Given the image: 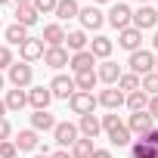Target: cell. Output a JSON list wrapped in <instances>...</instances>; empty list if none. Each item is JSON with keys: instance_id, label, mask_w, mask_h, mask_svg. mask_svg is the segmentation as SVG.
<instances>
[{"instance_id": "8fae6325", "label": "cell", "mask_w": 158, "mask_h": 158, "mask_svg": "<svg viewBox=\"0 0 158 158\" xmlns=\"http://www.w3.org/2000/svg\"><path fill=\"white\" fill-rule=\"evenodd\" d=\"M118 44H121L124 50H130V53H136V50H139V44H143V31L130 25V28H124V31L118 34Z\"/></svg>"}, {"instance_id": "2e32d148", "label": "cell", "mask_w": 158, "mask_h": 158, "mask_svg": "<svg viewBox=\"0 0 158 158\" xmlns=\"http://www.w3.org/2000/svg\"><path fill=\"white\" fill-rule=\"evenodd\" d=\"M53 13H56V19H59V22H68V19H77L81 6H77V0H59Z\"/></svg>"}, {"instance_id": "1f68e13d", "label": "cell", "mask_w": 158, "mask_h": 158, "mask_svg": "<svg viewBox=\"0 0 158 158\" xmlns=\"http://www.w3.org/2000/svg\"><path fill=\"white\" fill-rule=\"evenodd\" d=\"M139 90L146 96H158V71H149L146 77H139Z\"/></svg>"}, {"instance_id": "bcb514c9", "label": "cell", "mask_w": 158, "mask_h": 158, "mask_svg": "<svg viewBox=\"0 0 158 158\" xmlns=\"http://www.w3.org/2000/svg\"><path fill=\"white\" fill-rule=\"evenodd\" d=\"M34 158H50V155H47V152H44V155H34Z\"/></svg>"}, {"instance_id": "f546056e", "label": "cell", "mask_w": 158, "mask_h": 158, "mask_svg": "<svg viewBox=\"0 0 158 158\" xmlns=\"http://www.w3.org/2000/svg\"><path fill=\"white\" fill-rule=\"evenodd\" d=\"M109 139H112V146H130V130H127V124H118L115 130H109Z\"/></svg>"}, {"instance_id": "8d00e7d4", "label": "cell", "mask_w": 158, "mask_h": 158, "mask_svg": "<svg viewBox=\"0 0 158 158\" xmlns=\"http://www.w3.org/2000/svg\"><path fill=\"white\" fill-rule=\"evenodd\" d=\"M10 65H13V50L0 47V68H10Z\"/></svg>"}, {"instance_id": "7a4b0ae2", "label": "cell", "mask_w": 158, "mask_h": 158, "mask_svg": "<svg viewBox=\"0 0 158 158\" xmlns=\"http://www.w3.org/2000/svg\"><path fill=\"white\" fill-rule=\"evenodd\" d=\"M31 77H34V71H31L28 62H13V65H10V84H13V87L25 90V87L31 84Z\"/></svg>"}, {"instance_id": "f907efd6", "label": "cell", "mask_w": 158, "mask_h": 158, "mask_svg": "<svg viewBox=\"0 0 158 158\" xmlns=\"http://www.w3.org/2000/svg\"><path fill=\"white\" fill-rule=\"evenodd\" d=\"M96 3H109V0H96Z\"/></svg>"}, {"instance_id": "7c38bea8", "label": "cell", "mask_w": 158, "mask_h": 158, "mask_svg": "<svg viewBox=\"0 0 158 158\" xmlns=\"http://www.w3.org/2000/svg\"><path fill=\"white\" fill-rule=\"evenodd\" d=\"M44 62L50 68H62V65H68V50L65 47H47L44 50Z\"/></svg>"}, {"instance_id": "c3c4849f", "label": "cell", "mask_w": 158, "mask_h": 158, "mask_svg": "<svg viewBox=\"0 0 158 158\" xmlns=\"http://www.w3.org/2000/svg\"><path fill=\"white\" fill-rule=\"evenodd\" d=\"M155 71H158V56H155Z\"/></svg>"}, {"instance_id": "d6a6232c", "label": "cell", "mask_w": 158, "mask_h": 158, "mask_svg": "<svg viewBox=\"0 0 158 158\" xmlns=\"http://www.w3.org/2000/svg\"><path fill=\"white\" fill-rule=\"evenodd\" d=\"M118 90H121L124 96H127V93H136V90H139V77H136V74H121V77H118Z\"/></svg>"}, {"instance_id": "5bb4252c", "label": "cell", "mask_w": 158, "mask_h": 158, "mask_svg": "<svg viewBox=\"0 0 158 158\" xmlns=\"http://www.w3.org/2000/svg\"><path fill=\"white\" fill-rule=\"evenodd\" d=\"M96 102L115 112V109H121V106H124V93H121L118 87H109V90H102V93L96 96Z\"/></svg>"}, {"instance_id": "30bf717a", "label": "cell", "mask_w": 158, "mask_h": 158, "mask_svg": "<svg viewBox=\"0 0 158 158\" xmlns=\"http://www.w3.org/2000/svg\"><path fill=\"white\" fill-rule=\"evenodd\" d=\"M93 65H96V59H93L90 50H81V53L68 56V68H71L74 74H77V71H93Z\"/></svg>"}, {"instance_id": "277c9868", "label": "cell", "mask_w": 158, "mask_h": 158, "mask_svg": "<svg viewBox=\"0 0 158 158\" xmlns=\"http://www.w3.org/2000/svg\"><path fill=\"white\" fill-rule=\"evenodd\" d=\"M68 106H71L74 115H90L93 106H96V96H93V93H81V90H74L71 99H68Z\"/></svg>"}, {"instance_id": "7bdbcfd3", "label": "cell", "mask_w": 158, "mask_h": 158, "mask_svg": "<svg viewBox=\"0 0 158 158\" xmlns=\"http://www.w3.org/2000/svg\"><path fill=\"white\" fill-rule=\"evenodd\" d=\"M6 115V106H3V99H0V118H3Z\"/></svg>"}, {"instance_id": "ee69618b", "label": "cell", "mask_w": 158, "mask_h": 158, "mask_svg": "<svg viewBox=\"0 0 158 158\" xmlns=\"http://www.w3.org/2000/svg\"><path fill=\"white\" fill-rule=\"evenodd\" d=\"M152 47H155V50H158V31H155V37H152Z\"/></svg>"}, {"instance_id": "603a6c76", "label": "cell", "mask_w": 158, "mask_h": 158, "mask_svg": "<svg viewBox=\"0 0 158 158\" xmlns=\"http://www.w3.org/2000/svg\"><path fill=\"white\" fill-rule=\"evenodd\" d=\"M130 152H133V158H158V149L146 136H139L136 143H130Z\"/></svg>"}, {"instance_id": "d4e9b609", "label": "cell", "mask_w": 158, "mask_h": 158, "mask_svg": "<svg viewBox=\"0 0 158 158\" xmlns=\"http://www.w3.org/2000/svg\"><path fill=\"white\" fill-rule=\"evenodd\" d=\"M112 47H115V44H112L109 37L99 34V37L90 44V53H93V59H109V56H112Z\"/></svg>"}, {"instance_id": "ffe728a7", "label": "cell", "mask_w": 158, "mask_h": 158, "mask_svg": "<svg viewBox=\"0 0 158 158\" xmlns=\"http://www.w3.org/2000/svg\"><path fill=\"white\" fill-rule=\"evenodd\" d=\"M96 71H77L74 74V90H81V93H93V87H96Z\"/></svg>"}, {"instance_id": "44dd1931", "label": "cell", "mask_w": 158, "mask_h": 158, "mask_svg": "<svg viewBox=\"0 0 158 158\" xmlns=\"http://www.w3.org/2000/svg\"><path fill=\"white\" fill-rule=\"evenodd\" d=\"M16 25H25V28L37 25V10H34L31 3H22V6H16Z\"/></svg>"}, {"instance_id": "d590c367", "label": "cell", "mask_w": 158, "mask_h": 158, "mask_svg": "<svg viewBox=\"0 0 158 158\" xmlns=\"http://www.w3.org/2000/svg\"><path fill=\"white\" fill-rule=\"evenodd\" d=\"M99 124H102V130H106V133H109V130H115V127H118V124H121V121H118V115H115V112H112V115H106V118H102V121H99Z\"/></svg>"}, {"instance_id": "f35d334b", "label": "cell", "mask_w": 158, "mask_h": 158, "mask_svg": "<svg viewBox=\"0 0 158 158\" xmlns=\"http://www.w3.org/2000/svg\"><path fill=\"white\" fill-rule=\"evenodd\" d=\"M10 133H13L10 121H6V118H0V143H3V139H10Z\"/></svg>"}, {"instance_id": "ab89813d", "label": "cell", "mask_w": 158, "mask_h": 158, "mask_svg": "<svg viewBox=\"0 0 158 158\" xmlns=\"http://www.w3.org/2000/svg\"><path fill=\"white\" fill-rule=\"evenodd\" d=\"M146 139H149V143H152V146H155V149H158V127H152V130H149V133H146Z\"/></svg>"}, {"instance_id": "8992f818", "label": "cell", "mask_w": 158, "mask_h": 158, "mask_svg": "<svg viewBox=\"0 0 158 158\" xmlns=\"http://www.w3.org/2000/svg\"><path fill=\"white\" fill-rule=\"evenodd\" d=\"M133 28H139V31H146V28H155L158 25V10H152V6H139L136 13H133Z\"/></svg>"}, {"instance_id": "f1b7e54d", "label": "cell", "mask_w": 158, "mask_h": 158, "mask_svg": "<svg viewBox=\"0 0 158 158\" xmlns=\"http://www.w3.org/2000/svg\"><path fill=\"white\" fill-rule=\"evenodd\" d=\"M6 40H10V44H16V47H22V44L28 40V28H25V25H16V22H13V25L6 28Z\"/></svg>"}, {"instance_id": "681fc988", "label": "cell", "mask_w": 158, "mask_h": 158, "mask_svg": "<svg viewBox=\"0 0 158 158\" xmlns=\"http://www.w3.org/2000/svg\"><path fill=\"white\" fill-rule=\"evenodd\" d=\"M3 3H10V0H0V6H3Z\"/></svg>"}, {"instance_id": "836d02e7", "label": "cell", "mask_w": 158, "mask_h": 158, "mask_svg": "<svg viewBox=\"0 0 158 158\" xmlns=\"http://www.w3.org/2000/svg\"><path fill=\"white\" fill-rule=\"evenodd\" d=\"M56 3H59V0H31V6L37 10V16H44V13H53V10H56Z\"/></svg>"}, {"instance_id": "3957f363", "label": "cell", "mask_w": 158, "mask_h": 158, "mask_svg": "<svg viewBox=\"0 0 158 158\" xmlns=\"http://www.w3.org/2000/svg\"><path fill=\"white\" fill-rule=\"evenodd\" d=\"M50 93H53V99H71V93H74V77L56 74L53 81H50Z\"/></svg>"}, {"instance_id": "9c48e42d", "label": "cell", "mask_w": 158, "mask_h": 158, "mask_svg": "<svg viewBox=\"0 0 158 158\" xmlns=\"http://www.w3.org/2000/svg\"><path fill=\"white\" fill-rule=\"evenodd\" d=\"M53 139H56L59 146H74V139H77V127H74L71 121H62V124L53 127Z\"/></svg>"}, {"instance_id": "e0dca14e", "label": "cell", "mask_w": 158, "mask_h": 158, "mask_svg": "<svg viewBox=\"0 0 158 158\" xmlns=\"http://www.w3.org/2000/svg\"><path fill=\"white\" fill-rule=\"evenodd\" d=\"M96 77H99V81H106V84H118V77H121V65L112 62V59H106V62L99 65Z\"/></svg>"}, {"instance_id": "cb8c5ba5", "label": "cell", "mask_w": 158, "mask_h": 158, "mask_svg": "<svg viewBox=\"0 0 158 158\" xmlns=\"http://www.w3.org/2000/svg\"><path fill=\"white\" fill-rule=\"evenodd\" d=\"M53 127H56V118L47 109H40V112L31 115V130H53Z\"/></svg>"}, {"instance_id": "ac0fdd59", "label": "cell", "mask_w": 158, "mask_h": 158, "mask_svg": "<svg viewBox=\"0 0 158 158\" xmlns=\"http://www.w3.org/2000/svg\"><path fill=\"white\" fill-rule=\"evenodd\" d=\"M77 19H81V25H84V28H99V25L106 22V16H102L96 6H84L81 13H77Z\"/></svg>"}, {"instance_id": "7402d4cb", "label": "cell", "mask_w": 158, "mask_h": 158, "mask_svg": "<svg viewBox=\"0 0 158 158\" xmlns=\"http://www.w3.org/2000/svg\"><path fill=\"white\" fill-rule=\"evenodd\" d=\"M40 40H47V47H62V44H65V28L53 22V25L44 28V37H40Z\"/></svg>"}, {"instance_id": "4fadbf2b", "label": "cell", "mask_w": 158, "mask_h": 158, "mask_svg": "<svg viewBox=\"0 0 158 158\" xmlns=\"http://www.w3.org/2000/svg\"><path fill=\"white\" fill-rule=\"evenodd\" d=\"M50 102H53V93H50V87H34V90H28V106H34V112L47 109Z\"/></svg>"}, {"instance_id": "4dcf8cb0", "label": "cell", "mask_w": 158, "mask_h": 158, "mask_svg": "<svg viewBox=\"0 0 158 158\" xmlns=\"http://www.w3.org/2000/svg\"><path fill=\"white\" fill-rule=\"evenodd\" d=\"M65 40H68V50H71V53L87 50V34H84V31H68V34H65Z\"/></svg>"}, {"instance_id": "816d5d0a", "label": "cell", "mask_w": 158, "mask_h": 158, "mask_svg": "<svg viewBox=\"0 0 158 158\" xmlns=\"http://www.w3.org/2000/svg\"><path fill=\"white\" fill-rule=\"evenodd\" d=\"M139 3H146V0H139Z\"/></svg>"}, {"instance_id": "4316f807", "label": "cell", "mask_w": 158, "mask_h": 158, "mask_svg": "<svg viewBox=\"0 0 158 158\" xmlns=\"http://www.w3.org/2000/svg\"><path fill=\"white\" fill-rule=\"evenodd\" d=\"M90 155H93V139L77 136L74 146H71V158H90Z\"/></svg>"}, {"instance_id": "60d3db41", "label": "cell", "mask_w": 158, "mask_h": 158, "mask_svg": "<svg viewBox=\"0 0 158 158\" xmlns=\"http://www.w3.org/2000/svg\"><path fill=\"white\" fill-rule=\"evenodd\" d=\"M90 158H112V152H109V149H93Z\"/></svg>"}, {"instance_id": "e575fe53", "label": "cell", "mask_w": 158, "mask_h": 158, "mask_svg": "<svg viewBox=\"0 0 158 158\" xmlns=\"http://www.w3.org/2000/svg\"><path fill=\"white\" fill-rule=\"evenodd\" d=\"M16 143L13 139H3V143H0V158H16Z\"/></svg>"}, {"instance_id": "b9f144b4", "label": "cell", "mask_w": 158, "mask_h": 158, "mask_svg": "<svg viewBox=\"0 0 158 158\" xmlns=\"http://www.w3.org/2000/svg\"><path fill=\"white\" fill-rule=\"evenodd\" d=\"M50 158H71V155H68V152H65V149H59V152H53V155H50Z\"/></svg>"}, {"instance_id": "9a60e30c", "label": "cell", "mask_w": 158, "mask_h": 158, "mask_svg": "<svg viewBox=\"0 0 158 158\" xmlns=\"http://www.w3.org/2000/svg\"><path fill=\"white\" fill-rule=\"evenodd\" d=\"M77 130H81L87 139H96V136H99V130H102V124H99V118L90 112V115H81V124H77Z\"/></svg>"}, {"instance_id": "f6af8a7d", "label": "cell", "mask_w": 158, "mask_h": 158, "mask_svg": "<svg viewBox=\"0 0 158 158\" xmlns=\"http://www.w3.org/2000/svg\"><path fill=\"white\" fill-rule=\"evenodd\" d=\"M16 3H19V6H22V3H31V0H16Z\"/></svg>"}, {"instance_id": "52a82bcc", "label": "cell", "mask_w": 158, "mask_h": 158, "mask_svg": "<svg viewBox=\"0 0 158 158\" xmlns=\"http://www.w3.org/2000/svg\"><path fill=\"white\" fill-rule=\"evenodd\" d=\"M19 53H22V62H37V59H44V40L40 37H28L22 47H19Z\"/></svg>"}, {"instance_id": "7dc6e473", "label": "cell", "mask_w": 158, "mask_h": 158, "mask_svg": "<svg viewBox=\"0 0 158 158\" xmlns=\"http://www.w3.org/2000/svg\"><path fill=\"white\" fill-rule=\"evenodd\" d=\"M0 90H3V74H0Z\"/></svg>"}, {"instance_id": "d6986e66", "label": "cell", "mask_w": 158, "mask_h": 158, "mask_svg": "<svg viewBox=\"0 0 158 158\" xmlns=\"http://www.w3.org/2000/svg\"><path fill=\"white\" fill-rule=\"evenodd\" d=\"M13 143H16L19 152H34L40 139H37V130H19V136H16Z\"/></svg>"}, {"instance_id": "74e56055", "label": "cell", "mask_w": 158, "mask_h": 158, "mask_svg": "<svg viewBox=\"0 0 158 158\" xmlns=\"http://www.w3.org/2000/svg\"><path fill=\"white\" fill-rule=\"evenodd\" d=\"M146 112H149V118H152V121L158 118V96H149V106H146Z\"/></svg>"}, {"instance_id": "5b68a950", "label": "cell", "mask_w": 158, "mask_h": 158, "mask_svg": "<svg viewBox=\"0 0 158 158\" xmlns=\"http://www.w3.org/2000/svg\"><path fill=\"white\" fill-rule=\"evenodd\" d=\"M130 19H133V10L127 6V3H115L112 10H109V22L118 28V31H124V28H130Z\"/></svg>"}, {"instance_id": "83f0119b", "label": "cell", "mask_w": 158, "mask_h": 158, "mask_svg": "<svg viewBox=\"0 0 158 158\" xmlns=\"http://www.w3.org/2000/svg\"><path fill=\"white\" fill-rule=\"evenodd\" d=\"M124 102H127V109H130V112H146L149 96H146L143 90H136V93H127V96H124Z\"/></svg>"}, {"instance_id": "6da1fadb", "label": "cell", "mask_w": 158, "mask_h": 158, "mask_svg": "<svg viewBox=\"0 0 158 158\" xmlns=\"http://www.w3.org/2000/svg\"><path fill=\"white\" fill-rule=\"evenodd\" d=\"M130 74H136V77H146L149 71H155V56L149 53V50H136V53H130Z\"/></svg>"}, {"instance_id": "484cf974", "label": "cell", "mask_w": 158, "mask_h": 158, "mask_svg": "<svg viewBox=\"0 0 158 158\" xmlns=\"http://www.w3.org/2000/svg\"><path fill=\"white\" fill-rule=\"evenodd\" d=\"M3 106H6V109H13V112H19V109H25V106H28V93L16 87V90H10V93H6Z\"/></svg>"}, {"instance_id": "ba28073f", "label": "cell", "mask_w": 158, "mask_h": 158, "mask_svg": "<svg viewBox=\"0 0 158 158\" xmlns=\"http://www.w3.org/2000/svg\"><path fill=\"white\" fill-rule=\"evenodd\" d=\"M152 127H155V121L149 118V112H133V115H130V121H127V130H130V133H136V136H146Z\"/></svg>"}]
</instances>
